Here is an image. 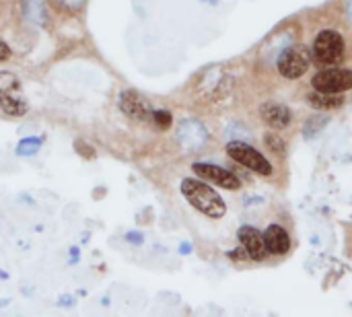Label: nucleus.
<instances>
[{"mask_svg": "<svg viewBox=\"0 0 352 317\" xmlns=\"http://www.w3.org/2000/svg\"><path fill=\"white\" fill-rule=\"evenodd\" d=\"M316 91L322 93H344L352 89V70L349 68H328L314 76L311 80Z\"/></svg>", "mask_w": 352, "mask_h": 317, "instance_id": "nucleus-5", "label": "nucleus"}, {"mask_svg": "<svg viewBox=\"0 0 352 317\" xmlns=\"http://www.w3.org/2000/svg\"><path fill=\"white\" fill-rule=\"evenodd\" d=\"M41 146V138H25L19 142L16 146V155L21 157H29V155H35Z\"/></svg>", "mask_w": 352, "mask_h": 317, "instance_id": "nucleus-15", "label": "nucleus"}, {"mask_svg": "<svg viewBox=\"0 0 352 317\" xmlns=\"http://www.w3.org/2000/svg\"><path fill=\"white\" fill-rule=\"evenodd\" d=\"M151 118H153V120H155V124H157L159 128H163V130L171 126V113H169V111H163V109H155Z\"/></svg>", "mask_w": 352, "mask_h": 317, "instance_id": "nucleus-16", "label": "nucleus"}, {"mask_svg": "<svg viewBox=\"0 0 352 317\" xmlns=\"http://www.w3.org/2000/svg\"><path fill=\"white\" fill-rule=\"evenodd\" d=\"M264 142H266V146H270V151L285 153V142H283V138L278 134H266L264 136Z\"/></svg>", "mask_w": 352, "mask_h": 317, "instance_id": "nucleus-17", "label": "nucleus"}, {"mask_svg": "<svg viewBox=\"0 0 352 317\" xmlns=\"http://www.w3.org/2000/svg\"><path fill=\"white\" fill-rule=\"evenodd\" d=\"M182 194L198 212H202L208 219H223L227 215L225 200L208 184H204L202 179L186 177L182 182Z\"/></svg>", "mask_w": 352, "mask_h": 317, "instance_id": "nucleus-1", "label": "nucleus"}, {"mask_svg": "<svg viewBox=\"0 0 352 317\" xmlns=\"http://www.w3.org/2000/svg\"><path fill=\"white\" fill-rule=\"evenodd\" d=\"M264 241H266V250L272 256H285L291 250V239L285 227L280 225H270L264 231Z\"/></svg>", "mask_w": 352, "mask_h": 317, "instance_id": "nucleus-12", "label": "nucleus"}, {"mask_svg": "<svg viewBox=\"0 0 352 317\" xmlns=\"http://www.w3.org/2000/svg\"><path fill=\"white\" fill-rule=\"evenodd\" d=\"M120 107L126 116L136 118V120H146L153 116L151 103L142 95H138L136 91H124L120 95Z\"/></svg>", "mask_w": 352, "mask_h": 317, "instance_id": "nucleus-11", "label": "nucleus"}, {"mask_svg": "<svg viewBox=\"0 0 352 317\" xmlns=\"http://www.w3.org/2000/svg\"><path fill=\"white\" fill-rule=\"evenodd\" d=\"M192 171H194L200 179L210 182V184H214V186H219V188H223V190H231V192H235V190H239V188H241V179H239L235 173H231L229 169L221 167V165L194 163V165H192Z\"/></svg>", "mask_w": 352, "mask_h": 317, "instance_id": "nucleus-6", "label": "nucleus"}, {"mask_svg": "<svg viewBox=\"0 0 352 317\" xmlns=\"http://www.w3.org/2000/svg\"><path fill=\"white\" fill-rule=\"evenodd\" d=\"M177 142L188 153L198 151V149H202L208 142V130L198 120H184L177 126Z\"/></svg>", "mask_w": 352, "mask_h": 317, "instance_id": "nucleus-7", "label": "nucleus"}, {"mask_svg": "<svg viewBox=\"0 0 352 317\" xmlns=\"http://www.w3.org/2000/svg\"><path fill=\"white\" fill-rule=\"evenodd\" d=\"M0 107L10 116H23L27 111L21 83L10 72H0Z\"/></svg>", "mask_w": 352, "mask_h": 317, "instance_id": "nucleus-4", "label": "nucleus"}, {"mask_svg": "<svg viewBox=\"0 0 352 317\" xmlns=\"http://www.w3.org/2000/svg\"><path fill=\"white\" fill-rule=\"evenodd\" d=\"M190 252V245H182V254H188Z\"/></svg>", "mask_w": 352, "mask_h": 317, "instance_id": "nucleus-23", "label": "nucleus"}, {"mask_svg": "<svg viewBox=\"0 0 352 317\" xmlns=\"http://www.w3.org/2000/svg\"><path fill=\"white\" fill-rule=\"evenodd\" d=\"M227 155H229L233 161H237L239 165H243L245 169H250V171H254V173H258V175H264V177L272 175V165H270V161H268L260 151H256L254 146H250V144L243 142V140H231V142L227 144Z\"/></svg>", "mask_w": 352, "mask_h": 317, "instance_id": "nucleus-2", "label": "nucleus"}, {"mask_svg": "<svg viewBox=\"0 0 352 317\" xmlns=\"http://www.w3.org/2000/svg\"><path fill=\"white\" fill-rule=\"evenodd\" d=\"M229 258L231 260H250V254L243 250V245H241V250H237V252H229Z\"/></svg>", "mask_w": 352, "mask_h": 317, "instance_id": "nucleus-19", "label": "nucleus"}, {"mask_svg": "<svg viewBox=\"0 0 352 317\" xmlns=\"http://www.w3.org/2000/svg\"><path fill=\"white\" fill-rule=\"evenodd\" d=\"M23 12L27 21L43 27L47 23V12H45V2L43 0H23Z\"/></svg>", "mask_w": 352, "mask_h": 317, "instance_id": "nucleus-14", "label": "nucleus"}, {"mask_svg": "<svg viewBox=\"0 0 352 317\" xmlns=\"http://www.w3.org/2000/svg\"><path fill=\"white\" fill-rule=\"evenodd\" d=\"M307 68H309V56L305 50L291 47L285 50L278 58V72L285 78H299L307 72Z\"/></svg>", "mask_w": 352, "mask_h": 317, "instance_id": "nucleus-8", "label": "nucleus"}, {"mask_svg": "<svg viewBox=\"0 0 352 317\" xmlns=\"http://www.w3.org/2000/svg\"><path fill=\"white\" fill-rule=\"evenodd\" d=\"M307 103L316 109H334L340 107L344 103L342 93H322V91H314L307 95Z\"/></svg>", "mask_w": 352, "mask_h": 317, "instance_id": "nucleus-13", "label": "nucleus"}, {"mask_svg": "<svg viewBox=\"0 0 352 317\" xmlns=\"http://www.w3.org/2000/svg\"><path fill=\"white\" fill-rule=\"evenodd\" d=\"M126 239H128V241H132V243H140V241H142V237H140V235H136V233H130Z\"/></svg>", "mask_w": 352, "mask_h": 317, "instance_id": "nucleus-21", "label": "nucleus"}, {"mask_svg": "<svg viewBox=\"0 0 352 317\" xmlns=\"http://www.w3.org/2000/svg\"><path fill=\"white\" fill-rule=\"evenodd\" d=\"M314 56L320 64L332 66L344 58V39L338 31H320L314 41Z\"/></svg>", "mask_w": 352, "mask_h": 317, "instance_id": "nucleus-3", "label": "nucleus"}, {"mask_svg": "<svg viewBox=\"0 0 352 317\" xmlns=\"http://www.w3.org/2000/svg\"><path fill=\"white\" fill-rule=\"evenodd\" d=\"M346 17H349V21L352 23V0H346Z\"/></svg>", "mask_w": 352, "mask_h": 317, "instance_id": "nucleus-22", "label": "nucleus"}, {"mask_svg": "<svg viewBox=\"0 0 352 317\" xmlns=\"http://www.w3.org/2000/svg\"><path fill=\"white\" fill-rule=\"evenodd\" d=\"M237 237H239V241H241L243 250L250 254V260L262 262V260L268 256L266 241H264V233H260L256 227L243 225V227L237 231Z\"/></svg>", "mask_w": 352, "mask_h": 317, "instance_id": "nucleus-9", "label": "nucleus"}, {"mask_svg": "<svg viewBox=\"0 0 352 317\" xmlns=\"http://www.w3.org/2000/svg\"><path fill=\"white\" fill-rule=\"evenodd\" d=\"M8 56H10V47L0 41V60H6Z\"/></svg>", "mask_w": 352, "mask_h": 317, "instance_id": "nucleus-20", "label": "nucleus"}, {"mask_svg": "<svg viewBox=\"0 0 352 317\" xmlns=\"http://www.w3.org/2000/svg\"><path fill=\"white\" fill-rule=\"evenodd\" d=\"M260 118H262V122L264 124H268L270 128H287V126H291V122H293V111L287 107V105H283V103H276V101H266V103H262V107H260Z\"/></svg>", "mask_w": 352, "mask_h": 317, "instance_id": "nucleus-10", "label": "nucleus"}, {"mask_svg": "<svg viewBox=\"0 0 352 317\" xmlns=\"http://www.w3.org/2000/svg\"><path fill=\"white\" fill-rule=\"evenodd\" d=\"M60 6H64V8H70V10H78L80 6H82V2L85 0H56Z\"/></svg>", "mask_w": 352, "mask_h": 317, "instance_id": "nucleus-18", "label": "nucleus"}]
</instances>
